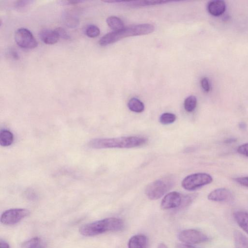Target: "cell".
I'll return each mask as SVG.
<instances>
[{
	"instance_id": "6da1fadb",
	"label": "cell",
	"mask_w": 248,
	"mask_h": 248,
	"mask_svg": "<svg viewBox=\"0 0 248 248\" xmlns=\"http://www.w3.org/2000/svg\"><path fill=\"white\" fill-rule=\"evenodd\" d=\"M147 142L145 137L138 136L112 138H97L90 140V147L94 149L131 148L141 146Z\"/></svg>"
},
{
	"instance_id": "7a4b0ae2",
	"label": "cell",
	"mask_w": 248,
	"mask_h": 248,
	"mask_svg": "<svg viewBox=\"0 0 248 248\" xmlns=\"http://www.w3.org/2000/svg\"><path fill=\"white\" fill-rule=\"evenodd\" d=\"M154 30L155 26L148 23L124 27L120 30L105 34L100 38L99 44L101 46H106L127 37L148 34Z\"/></svg>"
},
{
	"instance_id": "3957f363",
	"label": "cell",
	"mask_w": 248,
	"mask_h": 248,
	"mask_svg": "<svg viewBox=\"0 0 248 248\" xmlns=\"http://www.w3.org/2000/svg\"><path fill=\"white\" fill-rule=\"evenodd\" d=\"M124 226L122 219L108 217L85 224L79 228V232L83 236H92L108 232L120 231Z\"/></svg>"
},
{
	"instance_id": "277c9868",
	"label": "cell",
	"mask_w": 248,
	"mask_h": 248,
	"mask_svg": "<svg viewBox=\"0 0 248 248\" xmlns=\"http://www.w3.org/2000/svg\"><path fill=\"white\" fill-rule=\"evenodd\" d=\"M172 185L170 178H163L155 180L149 184L146 187L145 194L151 200H155L162 197Z\"/></svg>"
},
{
	"instance_id": "5b68a950",
	"label": "cell",
	"mask_w": 248,
	"mask_h": 248,
	"mask_svg": "<svg viewBox=\"0 0 248 248\" xmlns=\"http://www.w3.org/2000/svg\"><path fill=\"white\" fill-rule=\"evenodd\" d=\"M212 177L206 173H196L186 177L182 182V187L189 191L196 190L212 183Z\"/></svg>"
},
{
	"instance_id": "8992f818",
	"label": "cell",
	"mask_w": 248,
	"mask_h": 248,
	"mask_svg": "<svg viewBox=\"0 0 248 248\" xmlns=\"http://www.w3.org/2000/svg\"><path fill=\"white\" fill-rule=\"evenodd\" d=\"M16 44L21 48L33 49L37 47L38 43L32 33L25 28L17 30L15 34Z\"/></svg>"
},
{
	"instance_id": "52a82bcc",
	"label": "cell",
	"mask_w": 248,
	"mask_h": 248,
	"mask_svg": "<svg viewBox=\"0 0 248 248\" xmlns=\"http://www.w3.org/2000/svg\"><path fill=\"white\" fill-rule=\"evenodd\" d=\"M30 211L24 208H13L6 210L1 215V222L5 225H13L17 223L28 217Z\"/></svg>"
},
{
	"instance_id": "ba28073f",
	"label": "cell",
	"mask_w": 248,
	"mask_h": 248,
	"mask_svg": "<svg viewBox=\"0 0 248 248\" xmlns=\"http://www.w3.org/2000/svg\"><path fill=\"white\" fill-rule=\"evenodd\" d=\"M178 237L181 242L188 245L202 243L208 240L206 235L195 229L182 231L179 233Z\"/></svg>"
},
{
	"instance_id": "9c48e42d",
	"label": "cell",
	"mask_w": 248,
	"mask_h": 248,
	"mask_svg": "<svg viewBox=\"0 0 248 248\" xmlns=\"http://www.w3.org/2000/svg\"><path fill=\"white\" fill-rule=\"evenodd\" d=\"M183 200V197L179 192H170L162 199L160 204L161 208L164 210H167L180 207L182 203Z\"/></svg>"
},
{
	"instance_id": "30bf717a",
	"label": "cell",
	"mask_w": 248,
	"mask_h": 248,
	"mask_svg": "<svg viewBox=\"0 0 248 248\" xmlns=\"http://www.w3.org/2000/svg\"><path fill=\"white\" fill-rule=\"evenodd\" d=\"M232 195L229 189L219 188L211 191L208 195V200L215 202H228L232 200Z\"/></svg>"
},
{
	"instance_id": "8fae6325",
	"label": "cell",
	"mask_w": 248,
	"mask_h": 248,
	"mask_svg": "<svg viewBox=\"0 0 248 248\" xmlns=\"http://www.w3.org/2000/svg\"><path fill=\"white\" fill-rule=\"evenodd\" d=\"M41 40L46 44L53 45L56 43L60 37L55 30L43 29L39 32Z\"/></svg>"
},
{
	"instance_id": "7c38bea8",
	"label": "cell",
	"mask_w": 248,
	"mask_h": 248,
	"mask_svg": "<svg viewBox=\"0 0 248 248\" xmlns=\"http://www.w3.org/2000/svg\"><path fill=\"white\" fill-rule=\"evenodd\" d=\"M226 4L223 0H215L210 1L207 5V10L212 16H219L225 11Z\"/></svg>"
},
{
	"instance_id": "4fadbf2b",
	"label": "cell",
	"mask_w": 248,
	"mask_h": 248,
	"mask_svg": "<svg viewBox=\"0 0 248 248\" xmlns=\"http://www.w3.org/2000/svg\"><path fill=\"white\" fill-rule=\"evenodd\" d=\"M128 248H148V239L143 234H137L133 236L128 243Z\"/></svg>"
},
{
	"instance_id": "5bb4252c",
	"label": "cell",
	"mask_w": 248,
	"mask_h": 248,
	"mask_svg": "<svg viewBox=\"0 0 248 248\" xmlns=\"http://www.w3.org/2000/svg\"><path fill=\"white\" fill-rule=\"evenodd\" d=\"M173 1H168V0H132V1H126L124 0V3H126L127 4L129 5L130 6L132 7H143V6H151V5H159L167 3H169L170 2H172Z\"/></svg>"
},
{
	"instance_id": "9a60e30c",
	"label": "cell",
	"mask_w": 248,
	"mask_h": 248,
	"mask_svg": "<svg viewBox=\"0 0 248 248\" xmlns=\"http://www.w3.org/2000/svg\"><path fill=\"white\" fill-rule=\"evenodd\" d=\"M233 216L238 225L248 234V212L237 211L234 213Z\"/></svg>"
},
{
	"instance_id": "2e32d148",
	"label": "cell",
	"mask_w": 248,
	"mask_h": 248,
	"mask_svg": "<svg viewBox=\"0 0 248 248\" xmlns=\"http://www.w3.org/2000/svg\"><path fill=\"white\" fill-rule=\"evenodd\" d=\"M235 248H248V238L238 231L233 234Z\"/></svg>"
},
{
	"instance_id": "e0dca14e",
	"label": "cell",
	"mask_w": 248,
	"mask_h": 248,
	"mask_svg": "<svg viewBox=\"0 0 248 248\" xmlns=\"http://www.w3.org/2000/svg\"><path fill=\"white\" fill-rule=\"evenodd\" d=\"M14 140L13 133L7 129H2L0 132V145L6 147L11 145Z\"/></svg>"
},
{
	"instance_id": "ac0fdd59",
	"label": "cell",
	"mask_w": 248,
	"mask_h": 248,
	"mask_svg": "<svg viewBox=\"0 0 248 248\" xmlns=\"http://www.w3.org/2000/svg\"><path fill=\"white\" fill-rule=\"evenodd\" d=\"M127 106L131 111L135 112L140 113L144 109L143 103L140 100L135 97L132 98L129 100Z\"/></svg>"
},
{
	"instance_id": "d6986e66",
	"label": "cell",
	"mask_w": 248,
	"mask_h": 248,
	"mask_svg": "<svg viewBox=\"0 0 248 248\" xmlns=\"http://www.w3.org/2000/svg\"><path fill=\"white\" fill-rule=\"evenodd\" d=\"M106 22L108 25L114 31L120 30L124 27L123 21L115 16L108 17Z\"/></svg>"
},
{
	"instance_id": "ffe728a7",
	"label": "cell",
	"mask_w": 248,
	"mask_h": 248,
	"mask_svg": "<svg viewBox=\"0 0 248 248\" xmlns=\"http://www.w3.org/2000/svg\"><path fill=\"white\" fill-rule=\"evenodd\" d=\"M197 103L196 97L194 95H190L186 97L184 101V108L187 112H192L195 109Z\"/></svg>"
},
{
	"instance_id": "44dd1931",
	"label": "cell",
	"mask_w": 248,
	"mask_h": 248,
	"mask_svg": "<svg viewBox=\"0 0 248 248\" xmlns=\"http://www.w3.org/2000/svg\"><path fill=\"white\" fill-rule=\"evenodd\" d=\"M176 119V115L171 113L166 112L162 114L159 117V122L163 124L173 123Z\"/></svg>"
},
{
	"instance_id": "7402d4cb",
	"label": "cell",
	"mask_w": 248,
	"mask_h": 248,
	"mask_svg": "<svg viewBox=\"0 0 248 248\" xmlns=\"http://www.w3.org/2000/svg\"><path fill=\"white\" fill-rule=\"evenodd\" d=\"M85 34L90 38H94L100 34V30L98 27L94 25H88L85 30Z\"/></svg>"
},
{
	"instance_id": "603a6c76",
	"label": "cell",
	"mask_w": 248,
	"mask_h": 248,
	"mask_svg": "<svg viewBox=\"0 0 248 248\" xmlns=\"http://www.w3.org/2000/svg\"><path fill=\"white\" fill-rule=\"evenodd\" d=\"M64 21L65 25L69 28H75L79 24L78 18L69 14H66L64 16Z\"/></svg>"
},
{
	"instance_id": "cb8c5ba5",
	"label": "cell",
	"mask_w": 248,
	"mask_h": 248,
	"mask_svg": "<svg viewBox=\"0 0 248 248\" xmlns=\"http://www.w3.org/2000/svg\"><path fill=\"white\" fill-rule=\"evenodd\" d=\"M28 248H45L41 239L35 237L29 240L27 244Z\"/></svg>"
},
{
	"instance_id": "d4e9b609",
	"label": "cell",
	"mask_w": 248,
	"mask_h": 248,
	"mask_svg": "<svg viewBox=\"0 0 248 248\" xmlns=\"http://www.w3.org/2000/svg\"><path fill=\"white\" fill-rule=\"evenodd\" d=\"M31 2L30 0H19L17 1L15 4V7L18 10H23L28 7Z\"/></svg>"
},
{
	"instance_id": "484cf974",
	"label": "cell",
	"mask_w": 248,
	"mask_h": 248,
	"mask_svg": "<svg viewBox=\"0 0 248 248\" xmlns=\"http://www.w3.org/2000/svg\"><path fill=\"white\" fill-rule=\"evenodd\" d=\"M237 151L240 154L248 157V142L240 145Z\"/></svg>"
},
{
	"instance_id": "4316f807",
	"label": "cell",
	"mask_w": 248,
	"mask_h": 248,
	"mask_svg": "<svg viewBox=\"0 0 248 248\" xmlns=\"http://www.w3.org/2000/svg\"><path fill=\"white\" fill-rule=\"evenodd\" d=\"M55 30L57 32L60 38H61L63 39L66 40L70 39V36L68 34V33L64 29L61 27H59L56 28Z\"/></svg>"
},
{
	"instance_id": "83f0119b",
	"label": "cell",
	"mask_w": 248,
	"mask_h": 248,
	"mask_svg": "<svg viewBox=\"0 0 248 248\" xmlns=\"http://www.w3.org/2000/svg\"><path fill=\"white\" fill-rule=\"evenodd\" d=\"M201 84L202 88L206 92H208L210 89V85L208 79L206 78H203L201 80Z\"/></svg>"
},
{
	"instance_id": "f1b7e54d",
	"label": "cell",
	"mask_w": 248,
	"mask_h": 248,
	"mask_svg": "<svg viewBox=\"0 0 248 248\" xmlns=\"http://www.w3.org/2000/svg\"><path fill=\"white\" fill-rule=\"evenodd\" d=\"M234 180L239 184L248 187V176L235 178Z\"/></svg>"
},
{
	"instance_id": "f546056e",
	"label": "cell",
	"mask_w": 248,
	"mask_h": 248,
	"mask_svg": "<svg viewBox=\"0 0 248 248\" xmlns=\"http://www.w3.org/2000/svg\"><path fill=\"white\" fill-rule=\"evenodd\" d=\"M7 55L11 58L15 60H18L19 59V56L18 53L15 50L11 48L8 50Z\"/></svg>"
},
{
	"instance_id": "4dcf8cb0",
	"label": "cell",
	"mask_w": 248,
	"mask_h": 248,
	"mask_svg": "<svg viewBox=\"0 0 248 248\" xmlns=\"http://www.w3.org/2000/svg\"><path fill=\"white\" fill-rule=\"evenodd\" d=\"M0 248H10L9 244L4 240L0 239Z\"/></svg>"
},
{
	"instance_id": "1f68e13d",
	"label": "cell",
	"mask_w": 248,
	"mask_h": 248,
	"mask_svg": "<svg viewBox=\"0 0 248 248\" xmlns=\"http://www.w3.org/2000/svg\"><path fill=\"white\" fill-rule=\"evenodd\" d=\"M63 2L66 4H78L80 2H83L82 0H67V1H63Z\"/></svg>"
},
{
	"instance_id": "d6a6232c",
	"label": "cell",
	"mask_w": 248,
	"mask_h": 248,
	"mask_svg": "<svg viewBox=\"0 0 248 248\" xmlns=\"http://www.w3.org/2000/svg\"><path fill=\"white\" fill-rule=\"evenodd\" d=\"M178 248H196L188 244H179L177 246Z\"/></svg>"
},
{
	"instance_id": "836d02e7",
	"label": "cell",
	"mask_w": 248,
	"mask_h": 248,
	"mask_svg": "<svg viewBox=\"0 0 248 248\" xmlns=\"http://www.w3.org/2000/svg\"><path fill=\"white\" fill-rule=\"evenodd\" d=\"M238 126L239 128L242 130H245L247 128V124L243 122H241L239 123Z\"/></svg>"
},
{
	"instance_id": "e575fe53",
	"label": "cell",
	"mask_w": 248,
	"mask_h": 248,
	"mask_svg": "<svg viewBox=\"0 0 248 248\" xmlns=\"http://www.w3.org/2000/svg\"><path fill=\"white\" fill-rule=\"evenodd\" d=\"M157 248H168V247L165 244L161 243L158 246Z\"/></svg>"
}]
</instances>
